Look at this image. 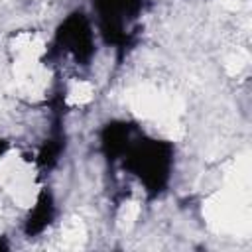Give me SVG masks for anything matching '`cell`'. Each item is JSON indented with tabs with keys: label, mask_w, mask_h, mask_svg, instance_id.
<instances>
[{
	"label": "cell",
	"mask_w": 252,
	"mask_h": 252,
	"mask_svg": "<svg viewBox=\"0 0 252 252\" xmlns=\"http://www.w3.org/2000/svg\"><path fill=\"white\" fill-rule=\"evenodd\" d=\"M120 161L124 169L142 183L146 195L156 199L165 191L169 183L173 167V146L165 140L138 134Z\"/></svg>",
	"instance_id": "6da1fadb"
},
{
	"label": "cell",
	"mask_w": 252,
	"mask_h": 252,
	"mask_svg": "<svg viewBox=\"0 0 252 252\" xmlns=\"http://www.w3.org/2000/svg\"><path fill=\"white\" fill-rule=\"evenodd\" d=\"M144 0H93L98 32L106 45L124 51L134 41L132 24L140 16Z\"/></svg>",
	"instance_id": "7a4b0ae2"
},
{
	"label": "cell",
	"mask_w": 252,
	"mask_h": 252,
	"mask_svg": "<svg viewBox=\"0 0 252 252\" xmlns=\"http://www.w3.org/2000/svg\"><path fill=\"white\" fill-rule=\"evenodd\" d=\"M55 45L77 63L87 65L94 55V33L91 20L83 12H71L55 30Z\"/></svg>",
	"instance_id": "3957f363"
},
{
	"label": "cell",
	"mask_w": 252,
	"mask_h": 252,
	"mask_svg": "<svg viewBox=\"0 0 252 252\" xmlns=\"http://www.w3.org/2000/svg\"><path fill=\"white\" fill-rule=\"evenodd\" d=\"M136 136H138V128L130 122L112 120V122L104 124V128L100 130V152H102V156L110 163L120 161Z\"/></svg>",
	"instance_id": "277c9868"
},
{
	"label": "cell",
	"mask_w": 252,
	"mask_h": 252,
	"mask_svg": "<svg viewBox=\"0 0 252 252\" xmlns=\"http://www.w3.org/2000/svg\"><path fill=\"white\" fill-rule=\"evenodd\" d=\"M55 120L51 124V130L37 152V165L43 171H49L57 165L61 154L65 152V132H63V120H61V96H55L53 100Z\"/></svg>",
	"instance_id": "5b68a950"
},
{
	"label": "cell",
	"mask_w": 252,
	"mask_h": 252,
	"mask_svg": "<svg viewBox=\"0 0 252 252\" xmlns=\"http://www.w3.org/2000/svg\"><path fill=\"white\" fill-rule=\"evenodd\" d=\"M53 217H55V201H53V195L51 191L43 189L37 199H35V205L33 209L30 211L26 222H24V232L26 236H37L41 234L51 222H53Z\"/></svg>",
	"instance_id": "8992f818"
},
{
	"label": "cell",
	"mask_w": 252,
	"mask_h": 252,
	"mask_svg": "<svg viewBox=\"0 0 252 252\" xmlns=\"http://www.w3.org/2000/svg\"><path fill=\"white\" fill-rule=\"evenodd\" d=\"M6 152H8V142L0 138V158H2V156H4Z\"/></svg>",
	"instance_id": "52a82bcc"
},
{
	"label": "cell",
	"mask_w": 252,
	"mask_h": 252,
	"mask_svg": "<svg viewBox=\"0 0 252 252\" xmlns=\"http://www.w3.org/2000/svg\"><path fill=\"white\" fill-rule=\"evenodd\" d=\"M4 248H6V244H4L2 240H0V250H4Z\"/></svg>",
	"instance_id": "ba28073f"
}]
</instances>
